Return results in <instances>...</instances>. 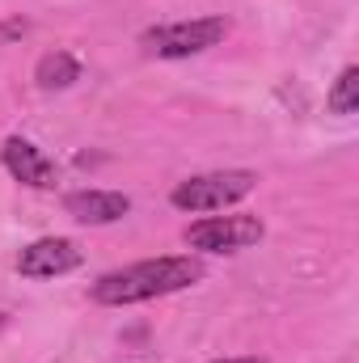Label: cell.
<instances>
[{
    "mask_svg": "<svg viewBox=\"0 0 359 363\" xmlns=\"http://www.w3.org/2000/svg\"><path fill=\"white\" fill-rule=\"evenodd\" d=\"M224 34H228V21H224V17H194V21L157 26V30H148L140 43H144V51H153V55H161V60H190V55L216 47Z\"/></svg>",
    "mask_w": 359,
    "mask_h": 363,
    "instance_id": "obj_3",
    "label": "cell"
},
{
    "mask_svg": "<svg viewBox=\"0 0 359 363\" xmlns=\"http://www.w3.org/2000/svg\"><path fill=\"white\" fill-rule=\"evenodd\" d=\"M258 186V174L250 169H220V174H199V178H186L174 186L170 203L178 211H224L233 203H241L250 190Z\"/></svg>",
    "mask_w": 359,
    "mask_h": 363,
    "instance_id": "obj_2",
    "label": "cell"
},
{
    "mask_svg": "<svg viewBox=\"0 0 359 363\" xmlns=\"http://www.w3.org/2000/svg\"><path fill=\"white\" fill-rule=\"evenodd\" d=\"M216 363H267V359H258V355H250V359H216Z\"/></svg>",
    "mask_w": 359,
    "mask_h": 363,
    "instance_id": "obj_10",
    "label": "cell"
},
{
    "mask_svg": "<svg viewBox=\"0 0 359 363\" xmlns=\"http://www.w3.org/2000/svg\"><path fill=\"white\" fill-rule=\"evenodd\" d=\"M64 211L81 224H114L131 211V199L118 190H72L64 199Z\"/></svg>",
    "mask_w": 359,
    "mask_h": 363,
    "instance_id": "obj_7",
    "label": "cell"
},
{
    "mask_svg": "<svg viewBox=\"0 0 359 363\" xmlns=\"http://www.w3.org/2000/svg\"><path fill=\"white\" fill-rule=\"evenodd\" d=\"M263 220L258 216H207L186 228V245L203 254H237L263 241Z\"/></svg>",
    "mask_w": 359,
    "mask_h": 363,
    "instance_id": "obj_4",
    "label": "cell"
},
{
    "mask_svg": "<svg viewBox=\"0 0 359 363\" xmlns=\"http://www.w3.org/2000/svg\"><path fill=\"white\" fill-rule=\"evenodd\" d=\"M0 330H4V317H0Z\"/></svg>",
    "mask_w": 359,
    "mask_h": 363,
    "instance_id": "obj_11",
    "label": "cell"
},
{
    "mask_svg": "<svg viewBox=\"0 0 359 363\" xmlns=\"http://www.w3.org/2000/svg\"><path fill=\"white\" fill-rule=\"evenodd\" d=\"M326 106H330L334 114H355L359 110V68H343V77L334 81Z\"/></svg>",
    "mask_w": 359,
    "mask_h": 363,
    "instance_id": "obj_9",
    "label": "cell"
},
{
    "mask_svg": "<svg viewBox=\"0 0 359 363\" xmlns=\"http://www.w3.org/2000/svg\"><path fill=\"white\" fill-rule=\"evenodd\" d=\"M0 157H4V169L21 182V186L55 190V182H60V165H55L38 144H30V140H21V135H9L4 148H0Z\"/></svg>",
    "mask_w": 359,
    "mask_h": 363,
    "instance_id": "obj_5",
    "label": "cell"
},
{
    "mask_svg": "<svg viewBox=\"0 0 359 363\" xmlns=\"http://www.w3.org/2000/svg\"><path fill=\"white\" fill-rule=\"evenodd\" d=\"M199 279H203V262L190 258V254H174V258H148V262L101 274L89 296L97 304H140V300H157V296L182 291V287H190Z\"/></svg>",
    "mask_w": 359,
    "mask_h": 363,
    "instance_id": "obj_1",
    "label": "cell"
},
{
    "mask_svg": "<svg viewBox=\"0 0 359 363\" xmlns=\"http://www.w3.org/2000/svg\"><path fill=\"white\" fill-rule=\"evenodd\" d=\"M34 81H38L43 89H68V85H77V81H81V64H77L68 51H51V55H43V60H38Z\"/></svg>",
    "mask_w": 359,
    "mask_h": 363,
    "instance_id": "obj_8",
    "label": "cell"
},
{
    "mask_svg": "<svg viewBox=\"0 0 359 363\" xmlns=\"http://www.w3.org/2000/svg\"><path fill=\"white\" fill-rule=\"evenodd\" d=\"M81 258L85 254H81L77 241H68V237H43V241H34V245L21 250L17 271L26 274V279H55V274L77 271Z\"/></svg>",
    "mask_w": 359,
    "mask_h": 363,
    "instance_id": "obj_6",
    "label": "cell"
}]
</instances>
